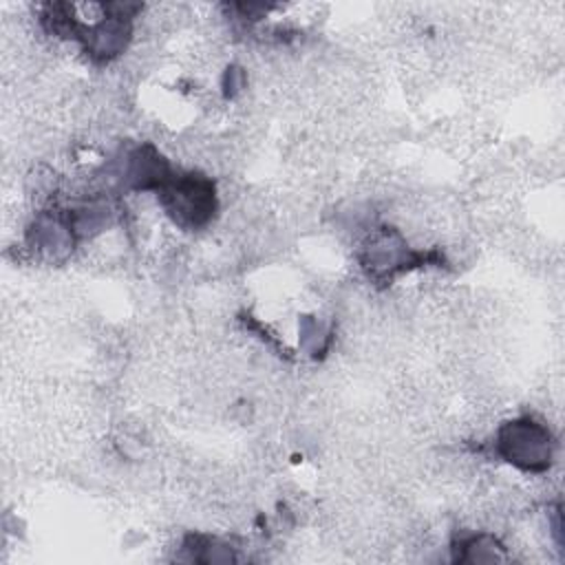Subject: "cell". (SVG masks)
I'll list each match as a JSON object with an SVG mask.
<instances>
[{"mask_svg":"<svg viewBox=\"0 0 565 565\" xmlns=\"http://www.w3.org/2000/svg\"><path fill=\"white\" fill-rule=\"evenodd\" d=\"M166 207L181 225H201L214 212V188L203 177H181L172 183H161Z\"/></svg>","mask_w":565,"mask_h":565,"instance_id":"7a4b0ae2","label":"cell"},{"mask_svg":"<svg viewBox=\"0 0 565 565\" xmlns=\"http://www.w3.org/2000/svg\"><path fill=\"white\" fill-rule=\"evenodd\" d=\"M552 435L532 417H521L503 424L497 435V450L503 459L521 470L541 472L552 459Z\"/></svg>","mask_w":565,"mask_h":565,"instance_id":"6da1fadb","label":"cell"}]
</instances>
